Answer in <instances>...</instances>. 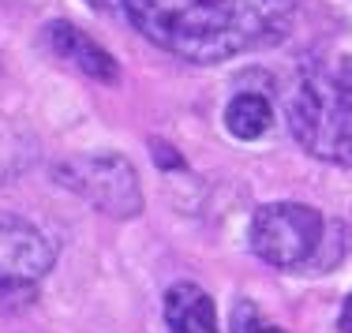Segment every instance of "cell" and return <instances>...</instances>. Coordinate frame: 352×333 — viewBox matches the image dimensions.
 I'll return each mask as SVG.
<instances>
[{
    "mask_svg": "<svg viewBox=\"0 0 352 333\" xmlns=\"http://www.w3.org/2000/svg\"><path fill=\"white\" fill-rule=\"evenodd\" d=\"M225 128H229V135L244 139V143H255L270 128V102L263 94H255V90L236 94L229 102V109H225Z\"/></svg>",
    "mask_w": 352,
    "mask_h": 333,
    "instance_id": "8",
    "label": "cell"
},
{
    "mask_svg": "<svg viewBox=\"0 0 352 333\" xmlns=\"http://www.w3.org/2000/svg\"><path fill=\"white\" fill-rule=\"evenodd\" d=\"M326 221L307 203H266L255 210L248 229L251 251L274 270H300L311 266L318 244H322Z\"/></svg>",
    "mask_w": 352,
    "mask_h": 333,
    "instance_id": "3",
    "label": "cell"
},
{
    "mask_svg": "<svg viewBox=\"0 0 352 333\" xmlns=\"http://www.w3.org/2000/svg\"><path fill=\"white\" fill-rule=\"evenodd\" d=\"M188 64H221L289 38L292 0H87Z\"/></svg>",
    "mask_w": 352,
    "mask_h": 333,
    "instance_id": "1",
    "label": "cell"
},
{
    "mask_svg": "<svg viewBox=\"0 0 352 333\" xmlns=\"http://www.w3.org/2000/svg\"><path fill=\"white\" fill-rule=\"evenodd\" d=\"M165 326L169 333H217V311L206 288L180 281L165 292Z\"/></svg>",
    "mask_w": 352,
    "mask_h": 333,
    "instance_id": "7",
    "label": "cell"
},
{
    "mask_svg": "<svg viewBox=\"0 0 352 333\" xmlns=\"http://www.w3.org/2000/svg\"><path fill=\"white\" fill-rule=\"evenodd\" d=\"M53 262L56 247L38 225L0 210V307L4 311L27 307Z\"/></svg>",
    "mask_w": 352,
    "mask_h": 333,
    "instance_id": "5",
    "label": "cell"
},
{
    "mask_svg": "<svg viewBox=\"0 0 352 333\" xmlns=\"http://www.w3.org/2000/svg\"><path fill=\"white\" fill-rule=\"evenodd\" d=\"M289 131L318 161L352 169V56L304 64L289 102Z\"/></svg>",
    "mask_w": 352,
    "mask_h": 333,
    "instance_id": "2",
    "label": "cell"
},
{
    "mask_svg": "<svg viewBox=\"0 0 352 333\" xmlns=\"http://www.w3.org/2000/svg\"><path fill=\"white\" fill-rule=\"evenodd\" d=\"M56 184L90 203L94 210L109 214V218H139L142 210V187L139 172L124 154H79L64 157L53 169Z\"/></svg>",
    "mask_w": 352,
    "mask_h": 333,
    "instance_id": "4",
    "label": "cell"
},
{
    "mask_svg": "<svg viewBox=\"0 0 352 333\" xmlns=\"http://www.w3.org/2000/svg\"><path fill=\"white\" fill-rule=\"evenodd\" d=\"M338 326H341V333H352V296L341 303V314H338Z\"/></svg>",
    "mask_w": 352,
    "mask_h": 333,
    "instance_id": "10",
    "label": "cell"
},
{
    "mask_svg": "<svg viewBox=\"0 0 352 333\" xmlns=\"http://www.w3.org/2000/svg\"><path fill=\"white\" fill-rule=\"evenodd\" d=\"M236 333H285L278 326H270V322H258V319H251V322H240Z\"/></svg>",
    "mask_w": 352,
    "mask_h": 333,
    "instance_id": "9",
    "label": "cell"
},
{
    "mask_svg": "<svg viewBox=\"0 0 352 333\" xmlns=\"http://www.w3.org/2000/svg\"><path fill=\"white\" fill-rule=\"evenodd\" d=\"M45 41H49V49H53L64 64H72L79 75H87V79H94V82H105V87L120 82V64L113 60V53H109L105 45H98V41L90 38L87 30H79L75 23H64V19L49 23Z\"/></svg>",
    "mask_w": 352,
    "mask_h": 333,
    "instance_id": "6",
    "label": "cell"
}]
</instances>
